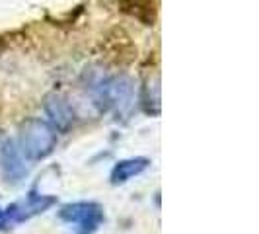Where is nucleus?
Segmentation results:
<instances>
[{
	"label": "nucleus",
	"mask_w": 259,
	"mask_h": 234,
	"mask_svg": "<svg viewBox=\"0 0 259 234\" xmlns=\"http://www.w3.org/2000/svg\"><path fill=\"white\" fill-rule=\"evenodd\" d=\"M59 137L47 121L31 119L22 127L20 133V150L27 160H45L57 148Z\"/></svg>",
	"instance_id": "obj_1"
},
{
	"label": "nucleus",
	"mask_w": 259,
	"mask_h": 234,
	"mask_svg": "<svg viewBox=\"0 0 259 234\" xmlns=\"http://www.w3.org/2000/svg\"><path fill=\"white\" fill-rule=\"evenodd\" d=\"M0 168L8 182L18 183L27 176L26 156L22 154L20 146L12 139H6L0 144Z\"/></svg>",
	"instance_id": "obj_4"
},
{
	"label": "nucleus",
	"mask_w": 259,
	"mask_h": 234,
	"mask_svg": "<svg viewBox=\"0 0 259 234\" xmlns=\"http://www.w3.org/2000/svg\"><path fill=\"white\" fill-rule=\"evenodd\" d=\"M94 104L100 111H123L133 102V82L127 76H107L102 78L94 86Z\"/></svg>",
	"instance_id": "obj_2"
},
{
	"label": "nucleus",
	"mask_w": 259,
	"mask_h": 234,
	"mask_svg": "<svg viewBox=\"0 0 259 234\" xmlns=\"http://www.w3.org/2000/svg\"><path fill=\"white\" fill-rule=\"evenodd\" d=\"M150 168V158L146 156H133V158H123L115 162V166L111 168L109 180L113 185H123V183L131 182L133 178L141 176L143 172Z\"/></svg>",
	"instance_id": "obj_6"
},
{
	"label": "nucleus",
	"mask_w": 259,
	"mask_h": 234,
	"mask_svg": "<svg viewBox=\"0 0 259 234\" xmlns=\"http://www.w3.org/2000/svg\"><path fill=\"white\" fill-rule=\"evenodd\" d=\"M59 217L65 222L76 226V234H94L104 224V207L96 201H74L66 203L59 211Z\"/></svg>",
	"instance_id": "obj_3"
},
{
	"label": "nucleus",
	"mask_w": 259,
	"mask_h": 234,
	"mask_svg": "<svg viewBox=\"0 0 259 234\" xmlns=\"http://www.w3.org/2000/svg\"><path fill=\"white\" fill-rule=\"evenodd\" d=\"M45 113L49 117V125H51L55 131H61V133H65L72 127V123H74V109H72V105L70 102L66 100L63 94H49L47 98H45Z\"/></svg>",
	"instance_id": "obj_5"
}]
</instances>
